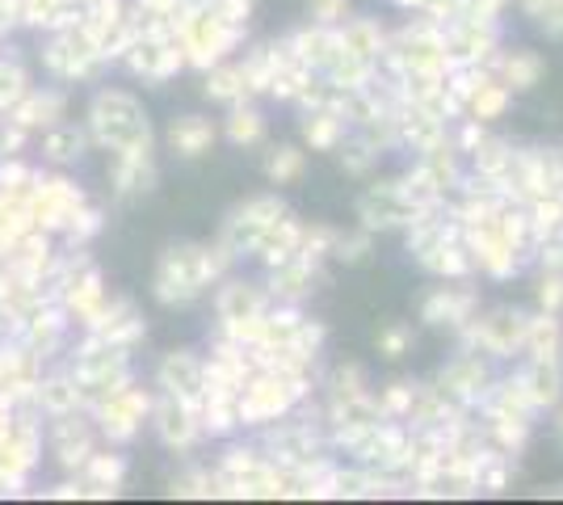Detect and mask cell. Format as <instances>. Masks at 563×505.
<instances>
[{"mask_svg": "<svg viewBox=\"0 0 563 505\" xmlns=\"http://www.w3.org/2000/svg\"><path fill=\"white\" fill-rule=\"evenodd\" d=\"M371 249H375V232H366V228L353 232V237H336V244H332V253L345 265H362L371 257Z\"/></svg>", "mask_w": 563, "mask_h": 505, "instance_id": "d6986e66", "label": "cell"}, {"mask_svg": "<svg viewBox=\"0 0 563 505\" xmlns=\"http://www.w3.org/2000/svg\"><path fill=\"white\" fill-rule=\"evenodd\" d=\"M269 173H274V182H290V177H299V173H303V152L282 147L278 156L269 161Z\"/></svg>", "mask_w": 563, "mask_h": 505, "instance_id": "603a6c76", "label": "cell"}, {"mask_svg": "<svg viewBox=\"0 0 563 505\" xmlns=\"http://www.w3.org/2000/svg\"><path fill=\"white\" fill-rule=\"evenodd\" d=\"M539 312H560L563 316V270H542Z\"/></svg>", "mask_w": 563, "mask_h": 505, "instance_id": "44dd1931", "label": "cell"}, {"mask_svg": "<svg viewBox=\"0 0 563 505\" xmlns=\"http://www.w3.org/2000/svg\"><path fill=\"white\" fill-rule=\"evenodd\" d=\"M378 354H383V359H404V354H408V350H412V325H404V320H391V325H383V329H378Z\"/></svg>", "mask_w": 563, "mask_h": 505, "instance_id": "e0dca14e", "label": "cell"}, {"mask_svg": "<svg viewBox=\"0 0 563 505\" xmlns=\"http://www.w3.org/2000/svg\"><path fill=\"white\" fill-rule=\"evenodd\" d=\"M375 165H378V152L371 144H366L362 135L341 147V168H345L350 177H366V173H371Z\"/></svg>", "mask_w": 563, "mask_h": 505, "instance_id": "ac0fdd59", "label": "cell"}, {"mask_svg": "<svg viewBox=\"0 0 563 505\" xmlns=\"http://www.w3.org/2000/svg\"><path fill=\"white\" fill-rule=\"evenodd\" d=\"M521 384H526V392H530V400H534V409H539V413L560 409V400H563V362L526 359V366H521Z\"/></svg>", "mask_w": 563, "mask_h": 505, "instance_id": "ba28073f", "label": "cell"}, {"mask_svg": "<svg viewBox=\"0 0 563 505\" xmlns=\"http://www.w3.org/2000/svg\"><path fill=\"white\" fill-rule=\"evenodd\" d=\"M493 380H496V371H493V362H488V354H484V350H467V345H459V354L446 359V366L433 375L438 392L467 413L479 409V400L488 396Z\"/></svg>", "mask_w": 563, "mask_h": 505, "instance_id": "7a4b0ae2", "label": "cell"}, {"mask_svg": "<svg viewBox=\"0 0 563 505\" xmlns=\"http://www.w3.org/2000/svg\"><path fill=\"white\" fill-rule=\"evenodd\" d=\"M261 135V119L257 114H235L232 122V140L235 144H249V140H257Z\"/></svg>", "mask_w": 563, "mask_h": 505, "instance_id": "4316f807", "label": "cell"}, {"mask_svg": "<svg viewBox=\"0 0 563 505\" xmlns=\"http://www.w3.org/2000/svg\"><path fill=\"white\" fill-rule=\"evenodd\" d=\"M391 4L404 9V13H424V4H429V0H391Z\"/></svg>", "mask_w": 563, "mask_h": 505, "instance_id": "f1b7e54d", "label": "cell"}, {"mask_svg": "<svg viewBox=\"0 0 563 505\" xmlns=\"http://www.w3.org/2000/svg\"><path fill=\"white\" fill-rule=\"evenodd\" d=\"M362 392H366V371H362L357 362L332 371V400H353V396H362Z\"/></svg>", "mask_w": 563, "mask_h": 505, "instance_id": "ffe728a7", "label": "cell"}, {"mask_svg": "<svg viewBox=\"0 0 563 505\" xmlns=\"http://www.w3.org/2000/svg\"><path fill=\"white\" fill-rule=\"evenodd\" d=\"M417 216H421V207L404 194L399 177L375 182V186H366V194L357 198V219H362L366 232H396V228H408Z\"/></svg>", "mask_w": 563, "mask_h": 505, "instance_id": "3957f363", "label": "cell"}, {"mask_svg": "<svg viewBox=\"0 0 563 505\" xmlns=\"http://www.w3.org/2000/svg\"><path fill=\"white\" fill-rule=\"evenodd\" d=\"M555 433H560V442H563V409L555 413Z\"/></svg>", "mask_w": 563, "mask_h": 505, "instance_id": "f546056e", "label": "cell"}, {"mask_svg": "<svg viewBox=\"0 0 563 505\" xmlns=\"http://www.w3.org/2000/svg\"><path fill=\"white\" fill-rule=\"evenodd\" d=\"M336 34H341V43L357 55V59H366V64H375L383 59V51H387V30L375 22V18H345V22L336 25Z\"/></svg>", "mask_w": 563, "mask_h": 505, "instance_id": "8fae6325", "label": "cell"}, {"mask_svg": "<svg viewBox=\"0 0 563 505\" xmlns=\"http://www.w3.org/2000/svg\"><path fill=\"white\" fill-rule=\"evenodd\" d=\"M530 426L534 421H521V417H484V438L488 447H496L500 455H521L526 442H530Z\"/></svg>", "mask_w": 563, "mask_h": 505, "instance_id": "4fadbf2b", "label": "cell"}, {"mask_svg": "<svg viewBox=\"0 0 563 505\" xmlns=\"http://www.w3.org/2000/svg\"><path fill=\"white\" fill-rule=\"evenodd\" d=\"M467 161H471V173L488 177V182H496V186L505 190V173H509V161H514V144L500 140V135H484Z\"/></svg>", "mask_w": 563, "mask_h": 505, "instance_id": "7c38bea8", "label": "cell"}, {"mask_svg": "<svg viewBox=\"0 0 563 505\" xmlns=\"http://www.w3.org/2000/svg\"><path fill=\"white\" fill-rule=\"evenodd\" d=\"M417 168H421L424 177H429L438 190L446 194V198L459 190V186H463V177H467V168H463V152L450 144V140H442V144L417 152Z\"/></svg>", "mask_w": 563, "mask_h": 505, "instance_id": "52a82bcc", "label": "cell"}, {"mask_svg": "<svg viewBox=\"0 0 563 505\" xmlns=\"http://www.w3.org/2000/svg\"><path fill=\"white\" fill-rule=\"evenodd\" d=\"M412 262L421 265L424 274L442 278V283H463V278H471V274H475V262H471V253H467V244H463V241L433 244V249L417 253Z\"/></svg>", "mask_w": 563, "mask_h": 505, "instance_id": "9c48e42d", "label": "cell"}, {"mask_svg": "<svg viewBox=\"0 0 563 505\" xmlns=\"http://www.w3.org/2000/svg\"><path fill=\"white\" fill-rule=\"evenodd\" d=\"M307 9H311L316 25H329V30H336L350 18V0H307Z\"/></svg>", "mask_w": 563, "mask_h": 505, "instance_id": "7402d4cb", "label": "cell"}, {"mask_svg": "<svg viewBox=\"0 0 563 505\" xmlns=\"http://www.w3.org/2000/svg\"><path fill=\"white\" fill-rule=\"evenodd\" d=\"M446 51L459 64H484L493 68L496 51H500V22H471V18H459V22H446Z\"/></svg>", "mask_w": 563, "mask_h": 505, "instance_id": "277c9868", "label": "cell"}, {"mask_svg": "<svg viewBox=\"0 0 563 505\" xmlns=\"http://www.w3.org/2000/svg\"><path fill=\"white\" fill-rule=\"evenodd\" d=\"M509 101H514V89L500 85L496 76H488V80L467 97V110H463V114H467V119H479V122H493L509 110Z\"/></svg>", "mask_w": 563, "mask_h": 505, "instance_id": "5bb4252c", "label": "cell"}, {"mask_svg": "<svg viewBox=\"0 0 563 505\" xmlns=\"http://www.w3.org/2000/svg\"><path fill=\"white\" fill-rule=\"evenodd\" d=\"M345 114L336 110V106H320V110H311V119L303 122V135L311 147H336L345 140Z\"/></svg>", "mask_w": 563, "mask_h": 505, "instance_id": "9a60e30c", "label": "cell"}, {"mask_svg": "<svg viewBox=\"0 0 563 505\" xmlns=\"http://www.w3.org/2000/svg\"><path fill=\"white\" fill-rule=\"evenodd\" d=\"M517 9H521V13H526V18H539L542 9H547V0H514Z\"/></svg>", "mask_w": 563, "mask_h": 505, "instance_id": "83f0119b", "label": "cell"}, {"mask_svg": "<svg viewBox=\"0 0 563 505\" xmlns=\"http://www.w3.org/2000/svg\"><path fill=\"white\" fill-rule=\"evenodd\" d=\"M484 127H488V122L467 119V122H463V127H459V131H454V135H450V144L459 147V152H463V156H471V152H475V147H479V140H484V135H488V131H484Z\"/></svg>", "mask_w": 563, "mask_h": 505, "instance_id": "cb8c5ba5", "label": "cell"}, {"mask_svg": "<svg viewBox=\"0 0 563 505\" xmlns=\"http://www.w3.org/2000/svg\"><path fill=\"white\" fill-rule=\"evenodd\" d=\"M475 312H479V290L467 287V278L454 283V287H433L421 299V320L429 329H450V333H459Z\"/></svg>", "mask_w": 563, "mask_h": 505, "instance_id": "5b68a950", "label": "cell"}, {"mask_svg": "<svg viewBox=\"0 0 563 505\" xmlns=\"http://www.w3.org/2000/svg\"><path fill=\"white\" fill-rule=\"evenodd\" d=\"M493 76L500 85H509L514 94H530L542 76H547V59L530 47H514V51L500 47L493 59Z\"/></svg>", "mask_w": 563, "mask_h": 505, "instance_id": "8992f818", "label": "cell"}, {"mask_svg": "<svg viewBox=\"0 0 563 505\" xmlns=\"http://www.w3.org/2000/svg\"><path fill=\"white\" fill-rule=\"evenodd\" d=\"M534 262H539V270H563V241L534 244Z\"/></svg>", "mask_w": 563, "mask_h": 505, "instance_id": "484cf974", "label": "cell"}, {"mask_svg": "<svg viewBox=\"0 0 563 505\" xmlns=\"http://www.w3.org/2000/svg\"><path fill=\"white\" fill-rule=\"evenodd\" d=\"M412 400H417V384L412 380H391V384L378 392V409H383V417H391V421H408Z\"/></svg>", "mask_w": 563, "mask_h": 505, "instance_id": "2e32d148", "label": "cell"}, {"mask_svg": "<svg viewBox=\"0 0 563 505\" xmlns=\"http://www.w3.org/2000/svg\"><path fill=\"white\" fill-rule=\"evenodd\" d=\"M560 165H563V147H560Z\"/></svg>", "mask_w": 563, "mask_h": 505, "instance_id": "4dcf8cb0", "label": "cell"}, {"mask_svg": "<svg viewBox=\"0 0 563 505\" xmlns=\"http://www.w3.org/2000/svg\"><path fill=\"white\" fill-rule=\"evenodd\" d=\"M526 320H530V312L500 304V308H488V312H475L454 337H459V345L484 350L488 359H514L526 345Z\"/></svg>", "mask_w": 563, "mask_h": 505, "instance_id": "6da1fadb", "label": "cell"}, {"mask_svg": "<svg viewBox=\"0 0 563 505\" xmlns=\"http://www.w3.org/2000/svg\"><path fill=\"white\" fill-rule=\"evenodd\" d=\"M534 22H539V30L551 43H563V0H547V9H542Z\"/></svg>", "mask_w": 563, "mask_h": 505, "instance_id": "d4e9b609", "label": "cell"}, {"mask_svg": "<svg viewBox=\"0 0 563 505\" xmlns=\"http://www.w3.org/2000/svg\"><path fill=\"white\" fill-rule=\"evenodd\" d=\"M521 354L563 362V316L560 312L530 316L526 320V345H521Z\"/></svg>", "mask_w": 563, "mask_h": 505, "instance_id": "30bf717a", "label": "cell"}]
</instances>
